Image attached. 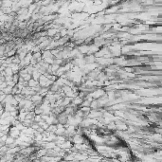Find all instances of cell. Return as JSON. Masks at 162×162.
<instances>
[]
</instances>
